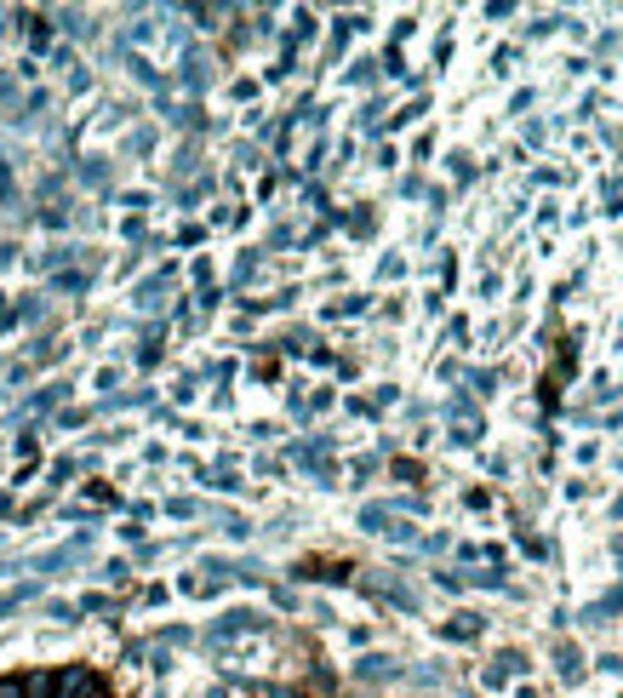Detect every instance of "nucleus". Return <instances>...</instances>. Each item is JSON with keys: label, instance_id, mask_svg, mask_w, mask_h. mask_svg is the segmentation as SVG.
<instances>
[{"label": "nucleus", "instance_id": "nucleus-1", "mask_svg": "<svg viewBox=\"0 0 623 698\" xmlns=\"http://www.w3.org/2000/svg\"><path fill=\"white\" fill-rule=\"evenodd\" d=\"M86 698H104V693H97V687H92V693H86Z\"/></svg>", "mask_w": 623, "mask_h": 698}]
</instances>
